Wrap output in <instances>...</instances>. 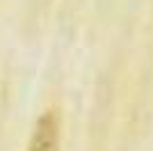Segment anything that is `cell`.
I'll use <instances>...</instances> for the list:
<instances>
[{
    "mask_svg": "<svg viewBox=\"0 0 153 151\" xmlns=\"http://www.w3.org/2000/svg\"><path fill=\"white\" fill-rule=\"evenodd\" d=\"M59 140H62V117L59 110L51 108L34 124L27 151H59Z\"/></svg>",
    "mask_w": 153,
    "mask_h": 151,
    "instance_id": "cell-1",
    "label": "cell"
}]
</instances>
